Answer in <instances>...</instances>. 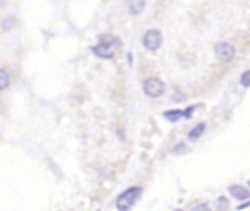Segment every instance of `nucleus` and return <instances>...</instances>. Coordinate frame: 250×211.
Instances as JSON below:
<instances>
[{
	"label": "nucleus",
	"instance_id": "nucleus-3",
	"mask_svg": "<svg viewBox=\"0 0 250 211\" xmlns=\"http://www.w3.org/2000/svg\"><path fill=\"white\" fill-rule=\"evenodd\" d=\"M143 92H145V96H148V98H160V96H164V92H166V84H164V80H160L158 76H148V78H145V82H143Z\"/></svg>",
	"mask_w": 250,
	"mask_h": 211
},
{
	"label": "nucleus",
	"instance_id": "nucleus-10",
	"mask_svg": "<svg viewBox=\"0 0 250 211\" xmlns=\"http://www.w3.org/2000/svg\"><path fill=\"white\" fill-rule=\"evenodd\" d=\"M145 2L143 0H133V2H127V10H129V14L131 16H137V14H141L143 10H145Z\"/></svg>",
	"mask_w": 250,
	"mask_h": 211
},
{
	"label": "nucleus",
	"instance_id": "nucleus-14",
	"mask_svg": "<svg viewBox=\"0 0 250 211\" xmlns=\"http://www.w3.org/2000/svg\"><path fill=\"white\" fill-rule=\"evenodd\" d=\"M197 107H201V104H195V106H188L186 109H182V119H191V115H193V111H195Z\"/></svg>",
	"mask_w": 250,
	"mask_h": 211
},
{
	"label": "nucleus",
	"instance_id": "nucleus-18",
	"mask_svg": "<svg viewBox=\"0 0 250 211\" xmlns=\"http://www.w3.org/2000/svg\"><path fill=\"white\" fill-rule=\"evenodd\" d=\"M184 100H186V94H182V92L172 94V102H184Z\"/></svg>",
	"mask_w": 250,
	"mask_h": 211
},
{
	"label": "nucleus",
	"instance_id": "nucleus-17",
	"mask_svg": "<svg viewBox=\"0 0 250 211\" xmlns=\"http://www.w3.org/2000/svg\"><path fill=\"white\" fill-rule=\"evenodd\" d=\"M240 86L242 88H248L250 86V70H244L242 76H240Z\"/></svg>",
	"mask_w": 250,
	"mask_h": 211
},
{
	"label": "nucleus",
	"instance_id": "nucleus-22",
	"mask_svg": "<svg viewBox=\"0 0 250 211\" xmlns=\"http://www.w3.org/2000/svg\"><path fill=\"white\" fill-rule=\"evenodd\" d=\"M96 211H100V209H96Z\"/></svg>",
	"mask_w": 250,
	"mask_h": 211
},
{
	"label": "nucleus",
	"instance_id": "nucleus-19",
	"mask_svg": "<svg viewBox=\"0 0 250 211\" xmlns=\"http://www.w3.org/2000/svg\"><path fill=\"white\" fill-rule=\"evenodd\" d=\"M127 63H129V66L133 64V53H127Z\"/></svg>",
	"mask_w": 250,
	"mask_h": 211
},
{
	"label": "nucleus",
	"instance_id": "nucleus-2",
	"mask_svg": "<svg viewBox=\"0 0 250 211\" xmlns=\"http://www.w3.org/2000/svg\"><path fill=\"white\" fill-rule=\"evenodd\" d=\"M141 43H143L145 51H148V53H156V51L162 47V31L156 29V27L146 29V31L143 33V37H141Z\"/></svg>",
	"mask_w": 250,
	"mask_h": 211
},
{
	"label": "nucleus",
	"instance_id": "nucleus-16",
	"mask_svg": "<svg viewBox=\"0 0 250 211\" xmlns=\"http://www.w3.org/2000/svg\"><path fill=\"white\" fill-rule=\"evenodd\" d=\"M189 211H211V205L207 201H199V203H193Z\"/></svg>",
	"mask_w": 250,
	"mask_h": 211
},
{
	"label": "nucleus",
	"instance_id": "nucleus-4",
	"mask_svg": "<svg viewBox=\"0 0 250 211\" xmlns=\"http://www.w3.org/2000/svg\"><path fill=\"white\" fill-rule=\"evenodd\" d=\"M213 53H215L217 61H221V63H230V61L234 59V55H236V49H234V45L229 43V41H219V43L213 47Z\"/></svg>",
	"mask_w": 250,
	"mask_h": 211
},
{
	"label": "nucleus",
	"instance_id": "nucleus-20",
	"mask_svg": "<svg viewBox=\"0 0 250 211\" xmlns=\"http://www.w3.org/2000/svg\"><path fill=\"white\" fill-rule=\"evenodd\" d=\"M248 205H250V201H242V203H240V205H238V209H246V207H248Z\"/></svg>",
	"mask_w": 250,
	"mask_h": 211
},
{
	"label": "nucleus",
	"instance_id": "nucleus-21",
	"mask_svg": "<svg viewBox=\"0 0 250 211\" xmlns=\"http://www.w3.org/2000/svg\"><path fill=\"white\" fill-rule=\"evenodd\" d=\"M174 211H184V209H174Z\"/></svg>",
	"mask_w": 250,
	"mask_h": 211
},
{
	"label": "nucleus",
	"instance_id": "nucleus-1",
	"mask_svg": "<svg viewBox=\"0 0 250 211\" xmlns=\"http://www.w3.org/2000/svg\"><path fill=\"white\" fill-rule=\"evenodd\" d=\"M143 195V186H129L127 190H123L117 197H115V209L117 211H131L137 201Z\"/></svg>",
	"mask_w": 250,
	"mask_h": 211
},
{
	"label": "nucleus",
	"instance_id": "nucleus-5",
	"mask_svg": "<svg viewBox=\"0 0 250 211\" xmlns=\"http://www.w3.org/2000/svg\"><path fill=\"white\" fill-rule=\"evenodd\" d=\"M90 51L94 53V57H98V59H105V61H109V59L115 57V49L109 47V45H105V43H96V45H92Z\"/></svg>",
	"mask_w": 250,
	"mask_h": 211
},
{
	"label": "nucleus",
	"instance_id": "nucleus-6",
	"mask_svg": "<svg viewBox=\"0 0 250 211\" xmlns=\"http://www.w3.org/2000/svg\"><path fill=\"white\" fill-rule=\"evenodd\" d=\"M229 193H230V197H234V201H248L250 199L248 188L240 186V184H230L229 186Z\"/></svg>",
	"mask_w": 250,
	"mask_h": 211
},
{
	"label": "nucleus",
	"instance_id": "nucleus-8",
	"mask_svg": "<svg viewBox=\"0 0 250 211\" xmlns=\"http://www.w3.org/2000/svg\"><path fill=\"white\" fill-rule=\"evenodd\" d=\"M162 117H164L168 123H178V121L182 119V109H178V107L166 109V111H162Z\"/></svg>",
	"mask_w": 250,
	"mask_h": 211
},
{
	"label": "nucleus",
	"instance_id": "nucleus-12",
	"mask_svg": "<svg viewBox=\"0 0 250 211\" xmlns=\"http://www.w3.org/2000/svg\"><path fill=\"white\" fill-rule=\"evenodd\" d=\"M16 23H18L16 16H6V18L0 20V27H2V31H10V29H14Z\"/></svg>",
	"mask_w": 250,
	"mask_h": 211
},
{
	"label": "nucleus",
	"instance_id": "nucleus-7",
	"mask_svg": "<svg viewBox=\"0 0 250 211\" xmlns=\"http://www.w3.org/2000/svg\"><path fill=\"white\" fill-rule=\"evenodd\" d=\"M98 43H105L113 49H119L121 47V39L115 35V33H100L98 35Z\"/></svg>",
	"mask_w": 250,
	"mask_h": 211
},
{
	"label": "nucleus",
	"instance_id": "nucleus-9",
	"mask_svg": "<svg viewBox=\"0 0 250 211\" xmlns=\"http://www.w3.org/2000/svg\"><path fill=\"white\" fill-rule=\"evenodd\" d=\"M205 129H207V125H205L203 121H201V123H197L195 127H191V129L188 131V139H189V141H197V139L205 133Z\"/></svg>",
	"mask_w": 250,
	"mask_h": 211
},
{
	"label": "nucleus",
	"instance_id": "nucleus-13",
	"mask_svg": "<svg viewBox=\"0 0 250 211\" xmlns=\"http://www.w3.org/2000/svg\"><path fill=\"white\" fill-rule=\"evenodd\" d=\"M188 150H189V147H188V143H184V141H180V143H176L174 147H172V154H188Z\"/></svg>",
	"mask_w": 250,
	"mask_h": 211
},
{
	"label": "nucleus",
	"instance_id": "nucleus-11",
	"mask_svg": "<svg viewBox=\"0 0 250 211\" xmlns=\"http://www.w3.org/2000/svg\"><path fill=\"white\" fill-rule=\"evenodd\" d=\"M10 84H12V76H10V72H8L6 68H0V92L8 90Z\"/></svg>",
	"mask_w": 250,
	"mask_h": 211
},
{
	"label": "nucleus",
	"instance_id": "nucleus-15",
	"mask_svg": "<svg viewBox=\"0 0 250 211\" xmlns=\"http://www.w3.org/2000/svg\"><path fill=\"white\" fill-rule=\"evenodd\" d=\"M215 207H217V211H227V209H229V199H227L225 195H219Z\"/></svg>",
	"mask_w": 250,
	"mask_h": 211
}]
</instances>
